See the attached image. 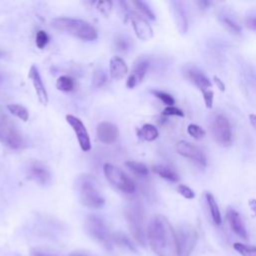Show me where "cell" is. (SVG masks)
<instances>
[{
  "mask_svg": "<svg viewBox=\"0 0 256 256\" xmlns=\"http://www.w3.org/2000/svg\"><path fill=\"white\" fill-rule=\"evenodd\" d=\"M146 236L152 250L158 256H166L170 242L174 244V230L161 215H156L148 223Z\"/></svg>",
  "mask_w": 256,
  "mask_h": 256,
  "instance_id": "1",
  "label": "cell"
},
{
  "mask_svg": "<svg viewBox=\"0 0 256 256\" xmlns=\"http://www.w3.org/2000/svg\"><path fill=\"white\" fill-rule=\"evenodd\" d=\"M75 184L79 200L84 206L97 209L104 205L105 200L100 191V184L94 175H80Z\"/></svg>",
  "mask_w": 256,
  "mask_h": 256,
  "instance_id": "2",
  "label": "cell"
},
{
  "mask_svg": "<svg viewBox=\"0 0 256 256\" xmlns=\"http://www.w3.org/2000/svg\"><path fill=\"white\" fill-rule=\"evenodd\" d=\"M51 26L65 34L79 38L83 41H94L97 39L96 29L88 22L75 18H54Z\"/></svg>",
  "mask_w": 256,
  "mask_h": 256,
  "instance_id": "3",
  "label": "cell"
},
{
  "mask_svg": "<svg viewBox=\"0 0 256 256\" xmlns=\"http://www.w3.org/2000/svg\"><path fill=\"white\" fill-rule=\"evenodd\" d=\"M125 217L134 239L141 245L146 243L145 230V213L142 206L138 202L130 203L125 209Z\"/></svg>",
  "mask_w": 256,
  "mask_h": 256,
  "instance_id": "4",
  "label": "cell"
},
{
  "mask_svg": "<svg viewBox=\"0 0 256 256\" xmlns=\"http://www.w3.org/2000/svg\"><path fill=\"white\" fill-rule=\"evenodd\" d=\"M197 242V232L191 226L174 230V249L177 256H190Z\"/></svg>",
  "mask_w": 256,
  "mask_h": 256,
  "instance_id": "5",
  "label": "cell"
},
{
  "mask_svg": "<svg viewBox=\"0 0 256 256\" xmlns=\"http://www.w3.org/2000/svg\"><path fill=\"white\" fill-rule=\"evenodd\" d=\"M103 172L106 179L120 191L126 194H132L135 192L136 186L134 182L119 167L110 163H105L103 166Z\"/></svg>",
  "mask_w": 256,
  "mask_h": 256,
  "instance_id": "6",
  "label": "cell"
},
{
  "mask_svg": "<svg viewBox=\"0 0 256 256\" xmlns=\"http://www.w3.org/2000/svg\"><path fill=\"white\" fill-rule=\"evenodd\" d=\"M87 233L101 243L106 248H111L112 246V235L104 223V221L96 215H88L84 223Z\"/></svg>",
  "mask_w": 256,
  "mask_h": 256,
  "instance_id": "7",
  "label": "cell"
},
{
  "mask_svg": "<svg viewBox=\"0 0 256 256\" xmlns=\"http://www.w3.org/2000/svg\"><path fill=\"white\" fill-rule=\"evenodd\" d=\"M0 141L13 149H19L23 145V139L20 133L2 116H0Z\"/></svg>",
  "mask_w": 256,
  "mask_h": 256,
  "instance_id": "8",
  "label": "cell"
},
{
  "mask_svg": "<svg viewBox=\"0 0 256 256\" xmlns=\"http://www.w3.org/2000/svg\"><path fill=\"white\" fill-rule=\"evenodd\" d=\"M212 133L217 142L228 145L232 139V132L229 120L222 114L215 117L212 125Z\"/></svg>",
  "mask_w": 256,
  "mask_h": 256,
  "instance_id": "9",
  "label": "cell"
},
{
  "mask_svg": "<svg viewBox=\"0 0 256 256\" xmlns=\"http://www.w3.org/2000/svg\"><path fill=\"white\" fill-rule=\"evenodd\" d=\"M66 121L71 126L72 130L74 131L80 148L84 152H88L91 150V141L88 134V131L84 125V123L76 116L73 115H66Z\"/></svg>",
  "mask_w": 256,
  "mask_h": 256,
  "instance_id": "10",
  "label": "cell"
},
{
  "mask_svg": "<svg viewBox=\"0 0 256 256\" xmlns=\"http://www.w3.org/2000/svg\"><path fill=\"white\" fill-rule=\"evenodd\" d=\"M129 19L138 39L148 41L153 37V30L148 21L137 13L129 11Z\"/></svg>",
  "mask_w": 256,
  "mask_h": 256,
  "instance_id": "11",
  "label": "cell"
},
{
  "mask_svg": "<svg viewBox=\"0 0 256 256\" xmlns=\"http://www.w3.org/2000/svg\"><path fill=\"white\" fill-rule=\"evenodd\" d=\"M176 151L179 155L189 158L194 162L198 163L199 165L205 166L206 165V157L204 153L195 145L191 144L188 141L181 140L176 144Z\"/></svg>",
  "mask_w": 256,
  "mask_h": 256,
  "instance_id": "12",
  "label": "cell"
},
{
  "mask_svg": "<svg viewBox=\"0 0 256 256\" xmlns=\"http://www.w3.org/2000/svg\"><path fill=\"white\" fill-rule=\"evenodd\" d=\"M28 77L30 78L34 90L37 94V98L39 100V102L42 105H47L48 101H49V97H48V93L46 91V88L44 86V83L42 81L41 75L39 73L38 68L35 65H32L29 69V73H28Z\"/></svg>",
  "mask_w": 256,
  "mask_h": 256,
  "instance_id": "13",
  "label": "cell"
},
{
  "mask_svg": "<svg viewBox=\"0 0 256 256\" xmlns=\"http://www.w3.org/2000/svg\"><path fill=\"white\" fill-rule=\"evenodd\" d=\"M28 177L39 185L44 186L50 182L51 174L49 169L42 162L35 161L31 163L28 168Z\"/></svg>",
  "mask_w": 256,
  "mask_h": 256,
  "instance_id": "14",
  "label": "cell"
},
{
  "mask_svg": "<svg viewBox=\"0 0 256 256\" xmlns=\"http://www.w3.org/2000/svg\"><path fill=\"white\" fill-rule=\"evenodd\" d=\"M96 134L100 142L104 144H112L118 138L119 132L115 124L104 121L98 124L96 129Z\"/></svg>",
  "mask_w": 256,
  "mask_h": 256,
  "instance_id": "15",
  "label": "cell"
},
{
  "mask_svg": "<svg viewBox=\"0 0 256 256\" xmlns=\"http://www.w3.org/2000/svg\"><path fill=\"white\" fill-rule=\"evenodd\" d=\"M226 215H227V220L229 222V225L233 230V232L240 238L246 240L248 238V234L239 213L232 208H228Z\"/></svg>",
  "mask_w": 256,
  "mask_h": 256,
  "instance_id": "16",
  "label": "cell"
},
{
  "mask_svg": "<svg viewBox=\"0 0 256 256\" xmlns=\"http://www.w3.org/2000/svg\"><path fill=\"white\" fill-rule=\"evenodd\" d=\"M109 73L113 80H121L128 73L126 62L119 56H113L109 62Z\"/></svg>",
  "mask_w": 256,
  "mask_h": 256,
  "instance_id": "17",
  "label": "cell"
},
{
  "mask_svg": "<svg viewBox=\"0 0 256 256\" xmlns=\"http://www.w3.org/2000/svg\"><path fill=\"white\" fill-rule=\"evenodd\" d=\"M149 68V63L147 61H140L136 64L131 74L128 76L126 81V86L129 89H133L135 86H137L144 78V76L147 73V70Z\"/></svg>",
  "mask_w": 256,
  "mask_h": 256,
  "instance_id": "18",
  "label": "cell"
},
{
  "mask_svg": "<svg viewBox=\"0 0 256 256\" xmlns=\"http://www.w3.org/2000/svg\"><path fill=\"white\" fill-rule=\"evenodd\" d=\"M186 76L199 90H201V92L212 88V83L210 82V80L203 73L195 68L187 69Z\"/></svg>",
  "mask_w": 256,
  "mask_h": 256,
  "instance_id": "19",
  "label": "cell"
},
{
  "mask_svg": "<svg viewBox=\"0 0 256 256\" xmlns=\"http://www.w3.org/2000/svg\"><path fill=\"white\" fill-rule=\"evenodd\" d=\"M174 5V15H175V20L178 26V29L180 30L181 33H185L187 29V18L185 15V10L183 8V5L181 2H173Z\"/></svg>",
  "mask_w": 256,
  "mask_h": 256,
  "instance_id": "20",
  "label": "cell"
},
{
  "mask_svg": "<svg viewBox=\"0 0 256 256\" xmlns=\"http://www.w3.org/2000/svg\"><path fill=\"white\" fill-rule=\"evenodd\" d=\"M152 171L159 175L161 178H164L168 181L171 182H177L179 180L178 174L169 166L162 165V164H157L152 167Z\"/></svg>",
  "mask_w": 256,
  "mask_h": 256,
  "instance_id": "21",
  "label": "cell"
},
{
  "mask_svg": "<svg viewBox=\"0 0 256 256\" xmlns=\"http://www.w3.org/2000/svg\"><path fill=\"white\" fill-rule=\"evenodd\" d=\"M205 197H206V202H207V205H208V207H209L210 214H211V218H212L214 224L220 225L221 222H222L221 213H220L218 204H217V202H216L214 196H213L211 193H206Z\"/></svg>",
  "mask_w": 256,
  "mask_h": 256,
  "instance_id": "22",
  "label": "cell"
},
{
  "mask_svg": "<svg viewBox=\"0 0 256 256\" xmlns=\"http://www.w3.org/2000/svg\"><path fill=\"white\" fill-rule=\"evenodd\" d=\"M158 135H159L158 129L152 124H144L138 132V136L142 140H145L148 142L154 141L158 137Z\"/></svg>",
  "mask_w": 256,
  "mask_h": 256,
  "instance_id": "23",
  "label": "cell"
},
{
  "mask_svg": "<svg viewBox=\"0 0 256 256\" xmlns=\"http://www.w3.org/2000/svg\"><path fill=\"white\" fill-rule=\"evenodd\" d=\"M219 20L221 24L225 27V29L228 30L230 33L235 35H239L241 33V27L235 19L228 17V15L226 14H222L219 16Z\"/></svg>",
  "mask_w": 256,
  "mask_h": 256,
  "instance_id": "24",
  "label": "cell"
},
{
  "mask_svg": "<svg viewBox=\"0 0 256 256\" xmlns=\"http://www.w3.org/2000/svg\"><path fill=\"white\" fill-rule=\"evenodd\" d=\"M125 167L130 170L131 172H133L134 174L141 176V177H145L148 175L149 170L147 168V166L141 162H136V161H127L125 162Z\"/></svg>",
  "mask_w": 256,
  "mask_h": 256,
  "instance_id": "25",
  "label": "cell"
},
{
  "mask_svg": "<svg viewBox=\"0 0 256 256\" xmlns=\"http://www.w3.org/2000/svg\"><path fill=\"white\" fill-rule=\"evenodd\" d=\"M7 109H8V111L12 115L16 116L17 118L21 119L22 121H24V122L28 121V119H29V112H28V110L24 106H22L20 104H16V103L8 104L7 105Z\"/></svg>",
  "mask_w": 256,
  "mask_h": 256,
  "instance_id": "26",
  "label": "cell"
},
{
  "mask_svg": "<svg viewBox=\"0 0 256 256\" xmlns=\"http://www.w3.org/2000/svg\"><path fill=\"white\" fill-rule=\"evenodd\" d=\"M75 87V81L69 76H60L56 81V88L62 92H70Z\"/></svg>",
  "mask_w": 256,
  "mask_h": 256,
  "instance_id": "27",
  "label": "cell"
},
{
  "mask_svg": "<svg viewBox=\"0 0 256 256\" xmlns=\"http://www.w3.org/2000/svg\"><path fill=\"white\" fill-rule=\"evenodd\" d=\"M233 247L242 256H256V246L236 242L233 244Z\"/></svg>",
  "mask_w": 256,
  "mask_h": 256,
  "instance_id": "28",
  "label": "cell"
},
{
  "mask_svg": "<svg viewBox=\"0 0 256 256\" xmlns=\"http://www.w3.org/2000/svg\"><path fill=\"white\" fill-rule=\"evenodd\" d=\"M112 243H116L117 245L124 247V248H128L130 250L135 251V248L133 246V244L130 242V240L122 233H115L112 235Z\"/></svg>",
  "mask_w": 256,
  "mask_h": 256,
  "instance_id": "29",
  "label": "cell"
},
{
  "mask_svg": "<svg viewBox=\"0 0 256 256\" xmlns=\"http://www.w3.org/2000/svg\"><path fill=\"white\" fill-rule=\"evenodd\" d=\"M132 5L135 6V8L143 15L147 16L149 19L151 20H155V15L152 12V10L150 9V7L143 1H132L131 2Z\"/></svg>",
  "mask_w": 256,
  "mask_h": 256,
  "instance_id": "30",
  "label": "cell"
},
{
  "mask_svg": "<svg viewBox=\"0 0 256 256\" xmlns=\"http://www.w3.org/2000/svg\"><path fill=\"white\" fill-rule=\"evenodd\" d=\"M187 132L194 139H202L205 136L204 129L197 124H189L187 127Z\"/></svg>",
  "mask_w": 256,
  "mask_h": 256,
  "instance_id": "31",
  "label": "cell"
},
{
  "mask_svg": "<svg viewBox=\"0 0 256 256\" xmlns=\"http://www.w3.org/2000/svg\"><path fill=\"white\" fill-rule=\"evenodd\" d=\"M106 81V74L103 70L98 69L95 70L93 73V77H92V86L93 87H100L102 86Z\"/></svg>",
  "mask_w": 256,
  "mask_h": 256,
  "instance_id": "32",
  "label": "cell"
},
{
  "mask_svg": "<svg viewBox=\"0 0 256 256\" xmlns=\"http://www.w3.org/2000/svg\"><path fill=\"white\" fill-rule=\"evenodd\" d=\"M48 42H49V37H48L47 33L44 30H39L36 33V37H35L36 46L39 49H43L47 45Z\"/></svg>",
  "mask_w": 256,
  "mask_h": 256,
  "instance_id": "33",
  "label": "cell"
},
{
  "mask_svg": "<svg viewBox=\"0 0 256 256\" xmlns=\"http://www.w3.org/2000/svg\"><path fill=\"white\" fill-rule=\"evenodd\" d=\"M152 93L158 99H160L166 106H173V104L175 103V100H174L173 96H171L168 93H165V92H162V91H156V90H153Z\"/></svg>",
  "mask_w": 256,
  "mask_h": 256,
  "instance_id": "34",
  "label": "cell"
},
{
  "mask_svg": "<svg viewBox=\"0 0 256 256\" xmlns=\"http://www.w3.org/2000/svg\"><path fill=\"white\" fill-rule=\"evenodd\" d=\"M112 6L113 3L109 0H104V1H98L96 4V8L97 10L103 14L104 16H108L112 10Z\"/></svg>",
  "mask_w": 256,
  "mask_h": 256,
  "instance_id": "35",
  "label": "cell"
},
{
  "mask_svg": "<svg viewBox=\"0 0 256 256\" xmlns=\"http://www.w3.org/2000/svg\"><path fill=\"white\" fill-rule=\"evenodd\" d=\"M177 191L180 195H182L186 199H193L195 197V193L192 189L184 184H180L177 186Z\"/></svg>",
  "mask_w": 256,
  "mask_h": 256,
  "instance_id": "36",
  "label": "cell"
},
{
  "mask_svg": "<svg viewBox=\"0 0 256 256\" xmlns=\"http://www.w3.org/2000/svg\"><path fill=\"white\" fill-rule=\"evenodd\" d=\"M162 114L165 115V116H179V117L184 116V112L181 109L175 107L174 105L173 106H166L164 108Z\"/></svg>",
  "mask_w": 256,
  "mask_h": 256,
  "instance_id": "37",
  "label": "cell"
},
{
  "mask_svg": "<svg viewBox=\"0 0 256 256\" xmlns=\"http://www.w3.org/2000/svg\"><path fill=\"white\" fill-rule=\"evenodd\" d=\"M203 94V99H204V103H205V106L208 108V109H211L213 107V99H214V93L211 89L209 90H205L202 92Z\"/></svg>",
  "mask_w": 256,
  "mask_h": 256,
  "instance_id": "38",
  "label": "cell"
},
{
  "mask_svg": "<svg viewBox=\"0 0 256 256\" xmlns=\"http://www.w3.org/2000/svg\"><path fill=\"white\" fill-rule=\"evenodd\" d=\"M115 44H116L117 49L120 50V51L126 50V49L128 48V46H129L128 41H127L125 38H123V37H118V38L116 39V41H115Z\"/></svg>",
  "mask_w": 256,
  "mask_h": 256,
  "instance_id": "39",
  "label": "cell"
},
{
  "mask_svg": "<svg viewBox=\"0 0 256 256\" xmlns=\"http://www.w3.org/2000/svg\"><path fill=\"white\" fill-rule=\"evenodd\" d=\"M245 25L247 28L256 31V17H249L245 21Z\"/></svg>",
  "mask_w": 256,
  "mask_h": 256,
  "instance_id": "40",
  "label": "cell"
},
{
  "mask_svg": "<svg viewBox=\"0 0 256 256\" xmlns=\"http://www.w3.org/2000/svg\"><path fill=\"white\" fill-rule=\"evenodd\" d=\"M214 82H215L216 86H217L221 91H224V90H225V85H224V83L222 82V80L219 79V77L214 76Z\"/></svg>",
  "mask_w": 256,
  "mask_h": 256,
  "instance_id": "41",
  "label": "cell"
},
{
  "mask_svg": "<svg viewBox=\"0 0 256 256\" xmlns=\"http://www.w3.org/2000/svg\"><path fill=\"white\" fill-rule=\"evenodd\" d=\"M249 121L254 130L256 131V115L255 114H249Z\"/></svg>",
  "mask_w": 256,
  "mask_h": 256,
  "instance_id": "42",
  "label": "cell"
},
{
  "mask_svg": "<svg viewBox=\"0 0 256 256\" xmlns=\"http://www.w3.org/2000/svg\"><path fill=\"white\" fill-rule=\"evenodd\" d=\"M249 206H250L251 210L253 211V213L256 216V199H250L249 200Z\"/></svg>",
  "mask_w": 256,
  "mask_h": 256,
  "instance_id": "43",
  "label": "cell"
}]
</instances>
